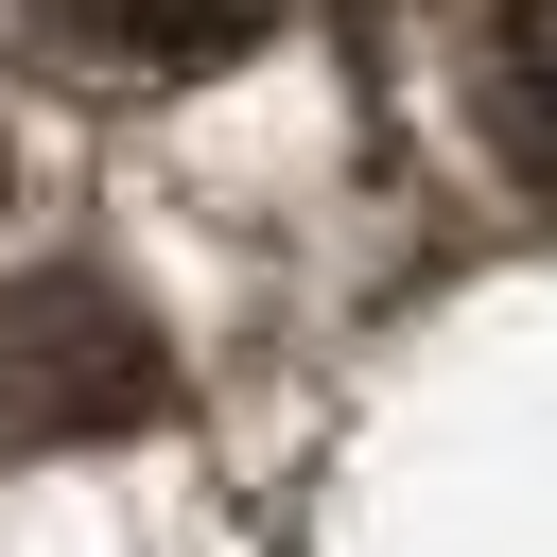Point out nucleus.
Returning <instances> with one entry per match:
<instances>
[{
    "label": "nucleus",
    "mask_w": 557,
    "mask_h": 557,
    "mask_svg": "<svg viewBox=\"0 0 557 557\" xmlns=\"http://www.w3.org/2000/svg\"><path fill=\"white\" fill-rule=\"evenodd\" d=\"M139 418H174V348H157V313H139L104 261H35V278H0V435L52 453V435H139Z\"/></svg>",
    "instance_id": "1"
},
{
    "label": "nucleus",
    "mask_w": 557,
    "mask_h": 557,
    "mask_svg": "<svg viewBox=\"0 0 557 557\" xmlns=\"http://www.w3.org/2000/svg\"><path fill=\"white\" fill-rule=\"evenodd\" d=\"M35 35L70 70H209L261 35V0H35Z\"/></svg>",
    "instance_id": "2"
},
{
    "label": "nucleus",
    "mask_w": 557,
    "mask_h": 557,
    "mask_svg": "<svg viewBox=\"0 0 557 557\" xmlns=\"http://www.w3.org/2000/svg\"><path fill=\"white\" fill-rule=\"evenodd\" d=\"M470 104H487V157H505L522 191H557V0H505V17H487Z\"/></svg>",
    "instance_id": "3"
}]
</instances>
